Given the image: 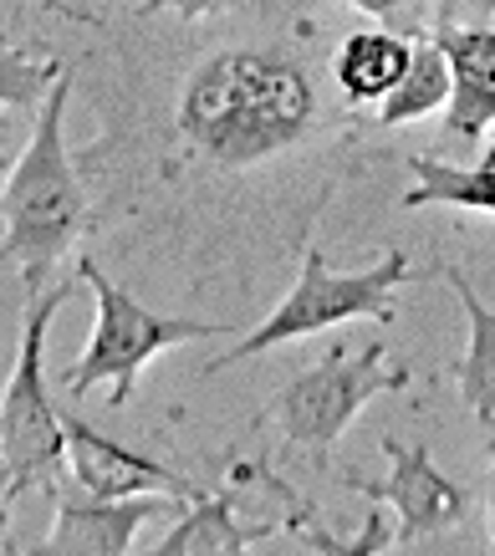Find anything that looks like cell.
<instances>
[{"mask_svg":"<svg viewBox=\"0 0 495 556\" xmlns=\"http://www.w3.org/2000/svg\"><path fill=\"white\" fill-rule=\"evenodd\" d=\"M67 98L72 72H62L47 102L36 108L31 138H26V149H21V159L5 174V189H0V261L16 266L26 302L47 291V276L62 266V255L77 251V240L92 225L87 185L72 169L67 138H62Z\"/></svg>","mask_w":495,"mask_h":556,"instance_id":"7a4b0ae2","label":"cell"},{"mask_svg":"<svg viewBox=\"0 0 495 556\" xmlns=\"http://www.w3.org/2000/svg\"><path fill=\"white\" fill-rule=\"evenodd\" d=\"M77 276L56 281L52 291H41L26 302L21 317V342H16V368L11 383L0 388V455L11 470V501L26 490H62L67 485V439H62V414L47 399V327L62 306L72 302Z\"/></svg>","mask_w":495,"mask_h":556,"instance_id":"277c9868","label":"cell"},{"mask_svg":"<svg viewBox=\"0 0 495 556\" xmlns=\"http://www.w3.org/2000/svg\"><path fill=\"white\" fill-rule=\"evenodd\" d=\"M383 455H389V480H358V475H347V485L378 501V506H393L398 510V541H424V536H440L444 526L465 521V510H470V495H465L455 480H444L434 470V459H429L424 444H404V439H383Z\"/></svg>","mask_w":495,"mask_h":556,"instance_id":"ba28073f","label":"cell"},{"mask_svg":"<svg viewBox=\"0 0 495 556\" xmlns=\"http://www.w3.org/2000/svg\"><path fill=\"white\" fill-rule=\"evenodd\" d=\"M480 164H495V134H491V149H485V159Z\"/></svg>","mask_w":495,"mask_h":556,"instance_id":"603a6c76","label":"cell"},{"mask_svg":"<svg viewBox=\"0 0 495 556\" xmlns=\"http://www.w3.org/2000/svg\"><path fill=\"white\" fill-rule=\"evenodd\" d=\"M460 5H470L475 16H491L495 21V0H460Z\"/></svg>","mask_w":495,"mask_h":556,"instance_id":"7402d4cb","label":"cell"},{"mask_svg":"<svg viewBox=\"0 0 495 556\" xmlns=\"http://www.w3.org/2000/svg\"><path fill=\"white\" fill-rule=\"evenodd\" d=\"M287 531H296L317 556H383L393 541H398V531H393V521L383 516L378 501H368V516H363L358 536L342 541V536H332V531H322V526L312 521V510L302 506V501H291V490H287Z\"/></svg>","mask_w":495,"mask_h":556,"instance_id":"2e32d148","label":"cell"},{"mask_svg":"<svg viewBox=\"0 0 495 556\" xmlns=\"http://www.w3.org/2000/svg\"><path fill=\"white\" fill-rule=\"evenodd\" d=\"M444 62H449V102H444V134L460 143H480L495 134V26L440 21L434 26Z\"/></svg>","mask_w":495,"mask_h":556,"instance_id":"30bf717a","label":"cell"},{"mask_svg":"<svg viewBox=\"0 0 495 556\" xmlns=\"http://www.w3.org/2000/svg\"><path fill=\"white\" fill-rule=\"evenodd\" d=\"M56 77H62L56 56H31L0 36V108H41Z\"/></svg>","mask_w":495,"mask_h":556,"instance_id":"e0dca14e","label":"cell"},{"mask_svg":"<svg viewBox=\"0 0 495 556\" xmlns=\"http://www.w3.org/2000/svg\"><path fill=\"white\" fill-rule=\"evenodd\" d=\"M0 541H11V470L0 455Z\"/></svg>","mask_w":495,"mask_h":556,"instance_id":"ffe728a7","label":"cell"},{"mask_svg":"<svg viewBox=\"0 0 495 556\" xmlns=\"http://www.w3.org/2000/svg\"><path fill=\"white\" fill-rule=\"evenodd\" d=\"M449 87H455V77H449L440 41L434 36H414V62L404 72V83L378 102V123L383 128H404V123L429 118V113H440L449 102Z\"/></svg>","mask_w":495,"mask_h":556,"instance_id":"9a60e30c","label":"cell"},{"mask_svg":"<svg viewBox=\"0 0 495 556\" xmlns=\"http://www.w3.org/2000/svg\"><path fill=\"white\" fill-rule=\"evenodd\" d=\"M52 536L31 546L26 556H128L134 536L154 516H169L185 501L174 495H134V501H92V495H72L67 485L52 490Z\"/></svg>","mask_w":495,"mask_h":556,"instance_id":"9c48e42d","label":"cell"},{"mask_svg":"<svg viewBox=\"0 0 495 556\" xmlns=\"http://www.w3.org/2000/svg\"><path fill=\"white\" fill-rule=\"evenodd\" d=\"M0 138H5V118H0ZM0 174H5V164H0Z\"/></svg>","mask_w":495,"mask_h":556,"instance_id":"cb8c5ba5","label":"cell"},{"mask_svg":"<svg viewBox=\"0 0 495 556\" xmlns=\"http://www.w3.org/2000/svg\"><path fill=\"white\" fill-rule=\"evenodd\" d=\"M347 5L363 11V16H373V21H389V31L393 26H404V31L424 36L419 31V21H424V0H347Z\"/></svg>","mask_w":495,"mask_h":556,"instance_id":"ac0fdd59","label":"cell"},{"mask_svg":"<svg viewBox=\"0 0 495 556\" xmlns=\"http://www.w3.org/2000/svg\"><path fill=\"white\" fill-rule=\"evenodd\" d=\"M414 383L409 368H389L383 363V342H368L358 357H322L317 368L296 372L281 393L271 399V419L281 424L287 444L307 450L312 465H327V450L347 434V424L373 404L378 393H404Z\"/></svg>","mask_w":495,"mask_h":556,"instance_id":"8992f818","label":"cell"},{"mask_svg":"<svg viewBox=\"0 0 495 556\" xmlns=\"http://www.w3.org/2000/svg\"><path fill=\"white\" fill-rule=\"evenodd\" d=\"M409 276H414V266L404 251H383L368 270H332L327 255L307 240V245H302V276H296V287L287 291V302L276 306L256 332H245L230 353L210 357L205 378L236 368V363H245V357H256V353H271L281 342L342 327V321H358V317L393 321L398 317V312H393V291L409 287Z\"/></svg>","mask_w":495,"mask_h":556,"instance_id":"3957f363","label":"cell"},{"mask_svg":"<svg viewBox=\"0 0 495 556\" xmlns=\"http://www.w3.org/2000/svg\"><path fill=\"white\" fill-rule=\"evenodd\" d=\"M62 439H67V475L77 480V490H87L92 501H134V495H174L194 506L205 490L185 480L179 470L158 465L149 455H134L123 450L118 439L98 434L87 419L77 414H62Z\"/></svg>","mask_w":495,"mask_h":556,"instance_id":"52a82bcc","label":"cell"},{"mask_svg":"<svg viewBox=\"0 0 495 556\" xmlns=\"http://www.w3.org/2000/svg\"><path fill=\"white\" fill-rule=\"evenodd\" d=\"M491 434V541H495V429H485Z\"/></svg>","mask_w":495,"mask_h":556,"instance_id":"44dd1931","label":"cell"},{"mask_svg":"<svg viewBox=\"0 0 495 556\" xmlns=\"http://www.w3.org/2000/svg\"><path fill=\"white\" fill-rule=\"evenodd\" d=\"M440 276L455 287L465 317H470V353H465L460 372H455V378H460V399L470 404V414H475L485 429H495V312L475 296V287L465 281L460 266H444Z\"/></svg>","mask_w":495,"mask_h":556,"instance_id":"4fadbf2b","label":"cell"},{"mask_svg":"<svg viewBox=\"0 0 495 556\" xmlns=\"http://www.w3.org/2000/svg\"><path fill=\"white\" fill-rule=\"evenodd\" d=\"M414 189L404 194V210H429V204H449V210H485L495 215V164H440L429 153L409 159Z\"/></svg>","mask_w":495,"mask_h":556,"instance_id":"5bb4252c","label":"cell"},{"mask_svg":"<svg viewBox=\"0 0 495 556\" xmlns=\"http://www.w3.org/2000/svg\"><path fill=\"white\" fill-rule=\"evenodd\" d=\"M276 531H287V516H281V521H261V526H240L236 521V485H225V490H215V495H200V501L174 521L169 536L143 556H251V546L276 536Z\"/></svg>","mask_w":495,"mask_h":556,"instance_id":"8fae6325","label":"cell"},{"mask_svg":"<svg viewBox=\"0 0 495 556\" xmlns=\"http://www.w3.org/2000/svg\"><path fill=\"white\" fill-rule=\"evenodd\" d=\"M230 5H240V0H143V16L174 11L179 21H210V16H225Z\"/></svg>","mask_w":495,"mask_h":556,"instance_id":"d6986e66","label":"cell"},{"mask_svg":"<svg viewBox=\"0 0 495 556\" xmlns=\"http://www.w3.org/2000/svg\"><path fill=\"white\" fill-rule=\"evenodd\" d=\"M77 276L92 287V302H98V317H92V338L72 368L62 372V388L72 399H82L87 388L107 383V408H128L138 388V372L149 357H158L164 348H185V342H205V338H230L236 327H220V321H174L149 312L143 302H134L118 281H107L103 266L92 255H77Z\"/></svg>","mask_w":495,"mask_h":556,"instance_id":"5b68a950","label":"cell"},{"mask_svg":"<svg viewBox=\"0 0 495 556\" xmlns=\"http://www.w3.org/2000/svg\"><path fill=\"white\" fill-rule=\"evenodd\" d=\"M414 62V41L404 31L373 26V31L342 36L338 56H332V83H338L347 108H373L404 83V72Z\"/></svg>","mask_w":495,"mask_h":556,"instance_id":"7c38bea8","label":"cell"},{"mask_svg":"<svg viewBox=\"0 0 495 556\" xmlns=\"http://www.w3.org/2000/svg\"><path fill=\"white\" fill-rule=\"evenodd\" d=\"M322 118L312 72L271 47H225L189 72L179 92V138L189 153L225 174L261 169L296 143H307Z\"/></svg>","mask_w":495,"mask_h":556,"instance_id":"6da1fadb","label":"cell"}]
</instances>
